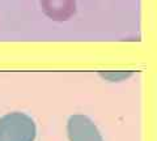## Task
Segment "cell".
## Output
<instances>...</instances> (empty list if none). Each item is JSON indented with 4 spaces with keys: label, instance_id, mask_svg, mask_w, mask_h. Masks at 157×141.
<instances>
[{
    "label": "cell",
    "instance_id": "cell-2",
    "mask_svg": "<svg viewBox=\"0 0 157 141\" xmlns=\"http://www.w3.org/2000/svg\"><path fill=\"white\" fill-rule=\"evenodd\" d=\"M70 141H104L96 124L85 115H72L67 121Z\"/></svg>",
    "mask_w": 157,
    "mask_h": 141
},
{
    "label": "cell",
    "instance_id": "cell-3",
    "mask_svg": "<svg viewBox=\"0 0 157 141\" xmlns=\"http://www.w3.org/2000/svg\"><path fill=\"white\" fill-rule=\"evenodd\" d=\"M43 13L52 21H67L76 13V0H41Z\"/></svg>",
    "mask_w": 157,
    "mask_h": 141
},
{
    "label": "cell",
    "instance_id": "cell-1",
    "mask_svg": "<svg viewBox=\"0 0 157 141\" xmlns=\"http://www.w3.org/2000/svg\"><path fill=\"white\" fill-rule=\"evenodd\" d=\"M34 120L24 113H11L0 118V141H34Z\"/></svg>",
    "mask_w": 157,
    "mask_h": 141
},
{
    "label": "cell",
    "instance_id": "cell-4",
    "mask_svg": "<svg viewBox=\"0 0 157 141\" xmlns=\"http://www.w3.org/2000/svg\"><path fill=\"white\" fill-rule=\"evenodd\" d=\"M131 73H124V72H118V73H102V76L106 77V79H110L111 81H118V80H122V79H124V77L127 76H130Z\"/></svg>",
    "mask_w": 157,
    "mask_h": 141
}]
</instances>
